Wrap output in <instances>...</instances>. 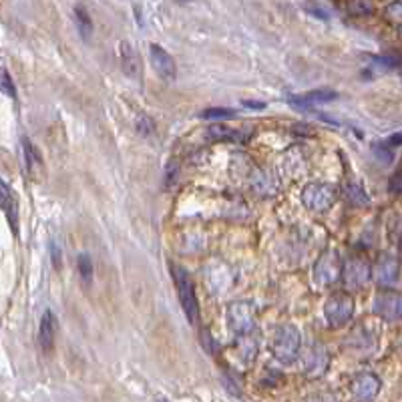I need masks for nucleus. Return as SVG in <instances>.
Instances as JSON below:
<instances>
[{"instance_id": "nucleus-2", "label": "nucleus", "mask_w": 402, "mask_h": 402, "mask_svg": "<svg viewBox=\"0 0 402 402\" xmlns=\"http://www.w3.org/2000/svg\"><path fill=\"white\" fill-rule=\"evenodd\" d=\"M302 348V336L296 326L287 324L282 326L274 338V354L280 362L290 364L294 362L300 354Z\"/></svg>"}, {"instance_id": "nucleus-29", "label": "nucleus", "mask_w": 402, "mask_h": 402, "mask_svg": "<svg viewBox=\"0 0 402 402\" xmlns=\"http://www.w3.org/2000/svg\"><path fill=\"white\" fill-rule=\"evenodd\" d=\"M177 177H179V167H177V165L171 161V163L165 167V185H167V187H171L173 183L177 181Z\"/></svg>"}, {"instance_id": "nucleus-11", "label": "nucleus", "mask_w": 402, "mask_h": 402, "mask_svg": "<svg viewBox=\"0 0 402 402\" xmlns=\"http://www.w3.org/2000/svg\"><path fill=\"white\" fill-rule=\"evenodd\" d=\"M0 210L4 211L12 233H19V199H17V193L12 192V187L4 183L2 179H0Z\"/></svg>"}, {"instance_id": "nucleus-22", "label": "nucleus", "mask_w": 402, "mask_h": 402, "mask_svg": "<svg viewBox=\"0 0 402 402\" xmlns=\"http://www.w3.org/2000/svg\"><path fill=\"white\" fill-rule=\"evenodd\" d=\"M348 12L354 17H368L374 12V4L370 0H350L348 2Z\"/></svg>"}, {"instance_id": "nucleus-34", "label": "nucleus", "mask_w": 402, "mask_h": 402, "mask_svg": "<svg viewBox=\"0 0 402 402\" xmlns=\"http://www.w3.org/2000/svg\"><path fill=\"white\" fill-rule=\"evenodd\" d=\"M53 258H55V264H60V256H58V248L57 246H53Z\"/></svg>"}, {"instance_id": "nucleus-8", "label": "nucleus", "mask_w": 402, "mask_h": 402, "mask_svg": "<svg viewBox=\"0 0 402 402\" xmlns=\"http://www.w3.org/2000/svg\"><path fill=\"white\" fill-rule=\"evenodd\" d=\"M372 278V268L364 260H348L342 269V280L348 290H362Z\"/></svg>"}, {"instance_id": "nucleus-17", "label": "nucleus", "mask_w": 402, "mask_h": 402, "mask_svg": "<svg viewBox=\"0 0 402 402\" xmlns=\"http://www.w3.org/2000/svg\"><path fill=\"white\" fill-rule=\"evenodd\" d=\"M121 65H123V71L129 77H137V73H139V58H137L135 49L129 42H121Z\"/></svg>"}, {"instance_id": "nucleus-6", "label": "nucleus", "mask_w": 402, "mask_h": 402, "mask_svg": "<svg viewBox=\"0 0 402 402\" xmlns=\"http://www.w3.org/2000/svg\"><path fill=\"white\" fill-rule=\"evenodd\" d=\"M342 269H344V266H342L340 258L334 251H326L316 262L314 278L320 286H332L342 278Z\"/></svg>"}, {"instance_id": "nucleus-24", "label": "nucleus", "mask_w": 402, "mask_h": 402, "mask_svg": "<svg viewBox=\"0 0 402 402\" xmlns=\"http://www.w3.org/2000/svg\"><path fill=\"white\" fill-rule=\"evenodd\" d=\"M0 93H4L10 99H17V85H15L10 73L4 67H0Z\"/></svg>"}, {"instance_id": "nucleus-18", "label": "nucleus", "mask_w": 402, "mask_h": 402, "mask_svg": "<svg viewBox=\"0 0 402 402\" xmlns=\"http://www.w3.org/2000/svg\"><path fill=\"white\" fill-rule=\"evenodd\" d=\"M208 137L213 141H244L246 137L240 135V131L230 129L221 123H213L211 127H208Z\"/></svg>"}, {"instance_id": "nucleus-23", "label": "nucleus", "mask_w": 402, "mask_h": 402, "mask_svg": "<svg viewBox=\"0 0 402 402\" xmlns=\"http://www.w3.org/2000/svg\"><path fill=\"white\" fill-rule=\"evenodd\" d=\"M235 115L237 113L233 109H226V107H210L201 113L206 121H226V119H233Z\"/></svg>"}, {"instance_id": "nucleus-27", "label": "nucleus", "mask_w": 402, "mask_h": 402, "mask_svg": "<svg viewBox=\"0 0 402 402\" xmlns=\"http://www.w3.org/2000/svg\"><path fill=\"white\" fill-rule=\"evenodd\" d=\"M304 8H306L312 17H316V19H320V20L330 19V10H328L326 6H322L320 2H314V0H312V2H306V4H304Z\"/></svg>"}, {"instance_id": "nucleus-9", "label": "nucleus", "mask_w": 402, "mask_h": 402, "mask_svg": "<svg viewBox=\"0 0 402 402\" xmlns=\"http://www.w3.org/2000/svg\"><path fill=\"white\" fill-rule=\"evenodd\" d=\"M374 312L388 320V322H396L402 320V294L396 292H383L374 298Z\"/></svg>"}, {"instance_id": "nucleus-20", "label": "nucleus", "mask_w": 402, "mask_h": 402, "mask_svg": "<svg viewBox=\"0 0 402 402\" xmlns=\"http://www.w3.org/2000/svg\"><path fill=\"white\" fill-rule=\"evenodd\" d=\"M237 354L240 358L246 364H249L256 358V342L248 336H240V342H237Z\"/></svg>"}, {"instance_id": "nucleus-32", "label": "nucleus", "mask_w": 402, "mask_h": 402, "mask_svg": "<svg viewBox=\"0 0 402 402\" xmlns=\"http://www.w3.org/2000/svg\"><path fill=\"white\" fill-rule=\"evenodd\" d=\"M310 402H338L332 394H318V396H312Z\"/></svg>"}, {"instance_id": "nucleus-26", "label": "nucleus", "mask_w": 402, "mask_h": 402, "mask_svg": "<svg viewBox=\"0 0 402 402\" xmlns=\"http://www.w3.org/2000/svg\"><path fill=\"white\" fill-rule=\"evenodd\" d=\"M135 127H137V131L143 135V137H149V135H153V131H155V123L147 115L137 117Z\"/></svg>"}, {"instance_id": "nucleus-1", "label": "nucleus", "mask_w": 402, "mask_h": 402, "mask_svg": "<svg viewBox=\"0 0 402 402\" xmlns=\"http://www.w3.org/2000/svg\"><path fill=\"white\" fill-rule=\"evenodd\" d=\"M171 269L181 308H183L190 324H197V320H199V302H197V294H195V286H193L192 278L187 276V271L183 268H175L173 266Z\"/></svg>"}, {"instance_id": "nucleus-10", "label": "nucleus", "mask_w": 402, "mask_h": 402, "mask_svg": "<svg viewBox=\"0 0 402 402\" xmlns=\"http://www.w3.org/2000/svg\"><path fill=\"white\" fill-rule=\"evenodd\" d=\"M383 388V383L376 374L372 372H364V374H358L352 383V394L358 402H372L378 392Z\"/></svg>"}, {"instance_id": "nucleus-25", "label": "nucleus", "mask_w": 402, "mask_h": 402, "mask_svg": "<svg viewBox=\"0 0 402 402\" xmlns=\"http://www.w3.org/2000/svg\"><path fill=\"white\" fill-rule=\"evenodd\" d=\"M346 195H348V199H350L354 206H366V203H368V195H366V192H364L358 183H350V185L346 187Z\"/></svg>"}, {"instance_id": "nucleus-19", "label": "nucleus", "mask_w": 402, "mask_h": 402, "mask_svg": "<svg viewBox=\"0 0 402 402\" xmlns=\"http://www.w3.org/2000/svg\"><path fill=\"white\" fill-rule=\"evenodd\" d=\"M75 22L83 39H89L93 35V20L83 6H75Z\"/></svg>"}, {"instance_id": "nucleus-5", "label": "nucleus", "mask_w": 402, "mask_h": 402, "mask_svg": "<svg viewBox=\"0 0 402 402\" xmlns=\"http://www.w3.org/2000/svg\"><path fill=\"white\" fill-rule=\"evenodd\" d=\"M228 326L237 336H248L256 326V312L249 302H233L228 308Z\"/></svg>"}, {"instance_id": "nucleus-30", "label": "nucleus", "mask_w": 402, "mask_h": 402, "mask_svg": "<svg viewBox=\"0 0 402 402\" xmlns=\"http://www.w3.org/2000/svg\"><path fill=\"white\" fill-rule=\"evenodd\" d=\"M388 190L392 193H402V171H396L390 177V185Z\"/></svg>"}, {"instance_id": "nucleus-14", "label": "nucleus", "mask_w": 402, "mask_h": 402, "mask_svg": "<svg viewBox=\"0 0 402 402\" xmlns=\"http://www.w3.org/2000/svg\"><path fill=\"white\" fill-rule=\"evenodd\" d=\"M55 332H57V320L51 310H47L40 318L39 326V342L44 352H51L55 344Z\"/></svg>"}, {"instance_id": "nucleus-7", "label": "nucleus", "mask_w": 402, "mask_h": 402, "mask_svg": "<svg viewBox=\"0 0 402 402\" xmlns=\"http://www.w3.org/2000/svg\"><path fill=\"white\" fill-rule=\"evenodd\" d=\"M399 274H401V264H399V260H396L394 256H390V253H383V256L376 260L374 268H372L374 282L383 287L394 286V284L399 282Z\"/></svg>"}, {"instance_id": "nucleus-16", "label": "nucleus", "mask_w": 402, "mask_h": 402, "mask_svg": "<svg viewBox=\"0 0 402 402\" xmlns=\"http://www.w3.org/2000/svg\"><path fill=\"white\" fill-rule=\"evenodd\" d=\"M326 368H328V354H326V350H322L320 346H316V348L308 354L306 374L308 376H320V374H324Z\"/></svg>"}, {"instance_id": "nucleus-21", "label": "nucleus", "mask_w": 402, "mask_h": 402, "mask_svg": "<svg viewBox=\"0 0 402 402\" xmlns=\"http://www.w3.org/2000/svg\"><path fill=\"white\" fill-rule=\"evenodd\" d=\"M77 269H78V276H81V280H83L85 284H91L95 269H93V262H91V258H89L87 253H81V256H78Z\"/></svg>"}, {"instance_id": "nucleus-35", "label": "nucleus", "mask_w": 402, "mask_h": 402, "mask_svg": "<svg viewBox=\"0 0 402 402\" xmlns=\"http://www.w3.org/2000/svg\"><path fill=\"white\" fill-rule=\"evenodd\" d=\"M157 402H169V401H165V399H157Z\"/></svg>"}, {"instance_id": "nucleus-3", "label": "nucleus", "mask_w": 402, "mask_h": 402, "mask_svg": "<svg viewBox=\"0 0 402 402\" xmlns=\"http://www.w3.org/2000/svg\"><path fill=\"white\" fill-rule=\"evenodd\" d=\"M302 201L310 211L324 213L336 201V187L330 183H308L302 190Z\"/></svg>"}, {"instance_id": "nucleus-15", "label": "nucleus", "mask_w": 402, "mask_h": 402, "mask_svg": "<svg viewBox=\"0 0 402 402\" xmlns=\"http://www.w3.org/2000/svg\"><path fill=\"white\" fill-rule=\"evenodd\" d=\"M336 97H338V93H336V91H332V89H316V91H310V93H306V95L294 97V99H292V105L302 107V109H310L312 105H324V103H332Z\"/></svg>"}, {"instance_id": "nucleus-31", "label": "nucleus", "mask_w": 402, "mask_h": 402, "mask_svg": "<svg viewBox=\"0 0 402 402\" xmlns=\"http://www.w3.org/2000/svg\"><path fill=\"white\" fill-rule=\"evenodd\" d=\"M244 107L256 109V111H262V109H266V103H262V101H244Z\"/></svg>"}, {"instance_id": "nucleus-28", "label": "nucleus", "mask_w": 402, "mask_h": 402, "mask_svg": "<svg viewBox=\"0 0 402 402\" xmlns=\"http://www.w3.org/2000/svg\"><path fill=\"white\" fill-rule=\"evenodd\" d=\"M386 19L390 20L392 24H402V2H392L386 6Z\"/></svg>"}, {"instance_id": "nucleus-4", "label": "nucleus", "mask_w": 402, "mask_h": 402, "mask_svg": "<svg viewBox=\"0 0 402 402\" xmlns=\"http://www.w3.org/2000/svg\"><path fill=\"white\" fill-rule=\"evenodd\" d=\"M326 322L332 328L348 324L354 316V300L350 294H334L324 304Z\"/></svg>"}, {"instance_id": "nucleus-36", "label": "nucleus", "mask_w": 402, "mask_h": 402, "mask_svg": "<svg viewBox=\"0 0 402 402\" xmlns=\"http://www.w3.org/2000/svg\"><path fill=\"white\" fill-rule=\"evenodd\" d=\"M401 253H402V240H401Z\"/></svg>"}, {"instance_id": "nucleus-12", "label": "nucleus", "mask_w": 402, "mask_h": 402, "mask_svg": "<svg viewBox=\"0 0 402 402\" xmlns=\"http://www.w3.org/2000/svg\"><path fill=\"white\" fill-rule=\"evenodd\" d=\"M149 55H151V65H153L155 73L163 81H173L177 75V65H175L171 55L165 49H161L159 44L149 47Z\"/></svg>"}, {"instance_id": "nucleus-37", "label": "nucleus", "mask_w": 402, "mask_h": 402, "mask_svg": "<svg viewBox=\"0 0 402 402\" xmlns=\"http://www.w3.org/2000/svg\"><path fill=\"white\" fill-rule=\"evenodd\" d=\"M181 2H190V0H181Z\"/></svg>"}, {"instance_id": "nucleus-33", "label": "nucleus", "mask_w": 402, "mask_h": 402, "mask_svg": "<svg viewBox=\"0 0 402 402\" xmlns=\"http://www.w3.org/2000/svg\"><path fill=\"white\" fill-rule=\"evenodd\" d=\"M386 145H388V147H396V145H402V133L390 137V139L386 141Z\"/></svg>"}, {"instance_id": "nucleus-13", "label": "nucleus", "mask_w": 402, "mask_h": 402, "mask_svg": "<svg viewBox=\"0 0 402 402\" xmlns=\"http://www.w3.org/2000/svg\"><path fill=\"white\" fill-rule=\"evenodd\" d=\"M20 143H22L24 165H26L28 173L37 179V177H40V175L44 173V161H42V155H40L39 149L33 145V141H31L28 137H22V139H20Z\"/></svg>"}]
</instances>
